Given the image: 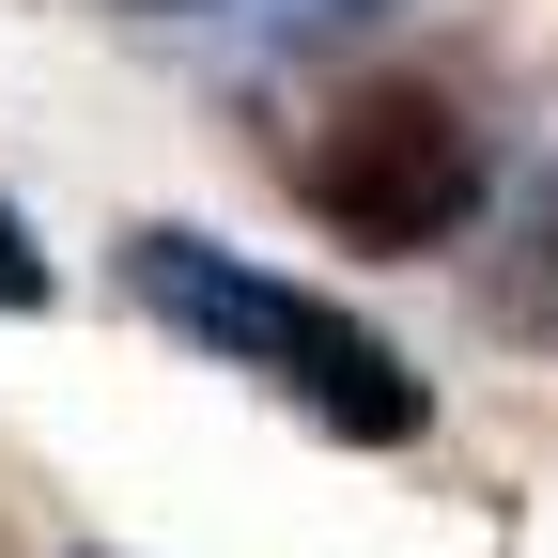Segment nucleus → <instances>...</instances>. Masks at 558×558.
<instances>
[{"label": "nucleus", "mask_w": 558, "mask_h": 558, "mask_svg": "<svg viewBox=\"0 0 558 558\" xmlns=\"http://www.w3.org/2000/svg\"><path fill=\"white\" fill-rule=\"evenodd\" d=\"M295 186L326 202V233H357V248H435V233H465V202H481V140L435 94H357V109L311 124Z\"/></svg>", "instance_id": "obj_2"}, {"label": "nucleus", "mask_w": 558, "mask_h": 558, "mask_svg": "<svg viewBox=\"0 0 558 558\" xmlns=\"http://www.w3.org/2000/svg\"><path fill=\"white\" fill-rule=\"evenodd\" d=\"M0 311H47V248H32L16 218H0Z\"/></svg>", "instance_id": "obj_3"}, {"label": "nucleus", "mask_w": 558, "mask_h": 558, "mask_svg": "<svg viewBox=\"0 0 558 558\" xmlns=\"http://www.w3.org/2000/svg\"><path fill=\"white\" fill-rule=\"evenodd\" d=\"M124 279H140V311H156V326H186L202 357L264 373L279 403H311L326 435H357V450H403V435H418V373L388 357L357 311H326V295H295V279H264L248 248L156 218V233H124Z\"/></svg>", "instance_id": "obj_1"}, {"label": "nucleus", "mask_w": 558, "mask_h": 558, "mask_svg": "<svg viewBox=\"0 0 558 558\" xmlns=\"http://www.w3.org/2000/svg\"><path fill=\"white\" fill-rule=\"evenodd\" d=\"M140 16H186V0H140Z\"/></svg>", "instance_id": "obj_4"}]
</instances>
